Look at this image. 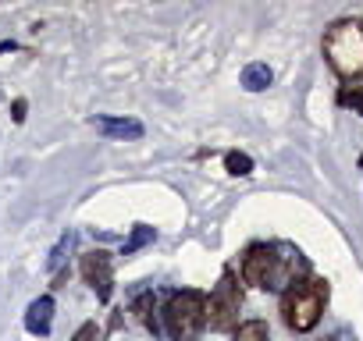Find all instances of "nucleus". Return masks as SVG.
I'll use <instances>...</instances> for the list:
<instances>
[{"label":"nucleus","mask_w":363,"mask_h":341,"mask_svg":"<svg viewBox=\"0 0 363 341\" xmlns=\"http://www.w3.org/2000/svg\"><path fill=\"white\" fill-rule=\"evenodd\" d=\"M359 167H363V156H359Z\"/></svg>","instance_id":"obj_18"},{"label":"nucleus","mask_w":363,"mask_h":341,"mask_svg":"<svg viewBox=\"0 0 363 341\" xmlns=\"http://www.w3.org/2000/svg\"><path fill=\"white\" fill-rule=\"evenodd\" d=\"M225 167H228V175L246 178V175H253V156H246V153L232 149V153H225Z\"/></svg>","instance_id":"obj_12"},{"label":"nucleus","mask_w":363,"mask_h":341,"mask_svg":"<svg viewBox=\"0 0 363 341\" xmlns=\"http://www.w3.org/2000/svg\"><path fill=\"white\" fill-rule=\"evenodd\" d=\"M93 125L107 135V139H143V121L132 117H93Z\"/></svg>","instance_id":"obj_8"},{"label":"nucleus","mask_w":363,"mask_h":341,"mask_svg":"<svg viewBox=\"0 0 363 341\" xmlns=\"http://www.w3.org/2000/svg\"><path fill=\"white\" fill-rule=\"evenodd\" d=\"M328 306V284L320 277H306V281H292L281 295V320L289 330L306 334L320 323Z\"/></svg>","instance_id":"obj_1"},{"label":"nucleus","mask_w":363,"mask_h":341,"mask_svg":"<svg viewBox=\"0 0 363 341\" xmlns=\"http://www.w3.org/2000/svg\"><path fill=\"white\" fill-rule=\"evenodd\" d=\"M324 57L328 64L349 82L363 79V22L359 18H342L324 33Z\"/></svg>","instance_id":"obj_3"},{"label":"nucleus","mask_w":363,"mask_h":341,"mask_svg":"<svg viewBox=\"0 0 363 341\" xmlns=\"http://www.w3.org/2000/svg\"><path fill=\"white\" fill-rule=\"evenodd\" d=\"M79 270H82L86 284L96 291V299H100V302H107V299H111V291H114V263H111V253H104V249L86 253V256H82V263H79Z\"/></svg>","instance_id":"obj_6"},{"label":"nucleus","mask_w":363,"mask_h":341,"mask_svg":"<svg viewBox=\"0 0 363 341\" xmlns=\"http://www.w3.org/2000/svg\"><path fill=\"white\" fill-rule=\"evenodd\" d=\"M146 242H153V228H143V224H139V228L132 231L128 245H125V256H132V253H135V249H143Z\"/></svg>","instance_id":"obj_14"},{"label":"nucleus","mask_w":363,"mask_h":341,"mask_svg":"<svg viewBox=\"0 0 363 341\" xmlns=\"http://www.w3.org/2000/svg\"><path fill=\"white\" fill-rule=\"evenodd\" d=\"M271 79H274V71L267 68V64H246V71H242V86L250 89V93H260V89H267L271 86Z\"/></svg>","instance_id":"obj_9"},{"label":"nucleus","mask_w":363,"mask_h":341,"mask_svg":"<svg viewBox=\"0 0 363 341\" xmlns=\"http://www.w3.org/2000/svg\"><path fill=\"white\" fill-rule=\"evenodd\" d=\"M132 313H135V320L143 323V327H153V291H139L135 295V302H132Z\"/></svg>","instance_id":"obj_13"},{"label":"nucleus","mask_w":363,"mask_h":341,"mask_svg":"<svg viewBox=\"0 0 363 341\" xmlns=\"http://www.w3.org/2000/svg\"><path fill=\"white\" fill-rule=\"evenodd\" d=\"M239 309H242V291H239V281L232 270L221 274V281L214 284L211 291V302H207V327L211 330H232L239 323Z\"/></svg>","instance_id":"obj_5"},{"label":"nucleus","mask_w":363,"mask_h":341,"mask_svg":"<svg viewBox=\"0 0 363 341\" xmlns=\"http://www.w3.org/2000/svg\"><path fill=\"white\" fill-rule=\"evenodd\" d=\"M207 327V299L200 291H174L164 306V330L174 341H196Z\"/></svg>","instance_id":"obj_4"},{"label":"nucleus","mask_w":363,"mask_h":341,"mask_svg":"<svg viewBox=\"0 0 363 341\" xmlns=\"http://www.w3.org/2000/svg\"><path fill=\"white\" fill-rule=\"evenodd\" d=\"M338 103H345V107H352V110L363 114V79H349L342 86V93H338Z\"/></svg>","instance_id":"obj_10"},{"label":"nucleus","mask_w":363,"mask_h":341,"mask_svg":"<svg viewBox=\"0 0 363 341\" xmlns=\"http://www.w3.org/2000/svg\"><path fill=\"white\" fill-rule=\"evenodd\" d=\"M292 274H296V253H289L285 245H253L242 260V281L264 291L292 284L296 281Z\"/></svg>","instance_id":"obj_2"},{"label":"nucleus","mask_w":363,"mask_h":341,"mask_svg":"<svg viewBox=\"0 0 363 341\" xmlns=\"http://www.w3.org/2000/svg\"><path fill=\"white\" fill-rule=\"evenodd\" d=\"M11 110H15V121L22 125V121H26V100H15V107H11Z\"/></svg>","instance_id":"obj_16"},{"label":"nucleus","mask_w":363,"mask_h":341,"mask_svg":"<svg viewBox=\"0 0 363 341\" xmlns=\"http://www.w3.org/2000/svg\"><path fill=\"white\" fill-rule=\"evenodd\" d=\"M235 341H271V330L264 320H246V323H239Z\"/></svg>","instance_id":"obj_11"},{"label":"nucleus","mask_w":363,"mask_h":341,"mask_svg":"<svg viewBox=\"0 0 363 341\" xmlns=\"http://www.w3.org/2000/svg\"><path fill=\"white\" fill-rule=\"evenodd\" d=\"M72 341H100V327L89 320V323H82L79 330H75V337Z\"/></svg>","instance_id":"obj_15"},{"label":"nucleus","mask_w":363,"mask_h":341,"mask_svg":"<svg viewBox=\"0 0 363 341\" xmlns=\"http://www.w3.org/2000/svg\"><path fill=\"white\" fill-rule=\"evenodd\" d=\"M324 341H342V337H324Z\"/></svg>","instance_id":"obj_17"},{"label":"nucleus","mask_w":363,"mask_h":341,"mask_svg":"<svg viewBox=\"0 0 363 341\" xmlns=\"http://www.w3.org/2000/svg\"><path fill=\"white\" fill-rule=\"evenodd\" d=\"M50 323H54V299L50 295H40L29 306V313H26V330L43 337V334H50Z\"/></svg>","instance_id":"obj_7"}]
</instances>
